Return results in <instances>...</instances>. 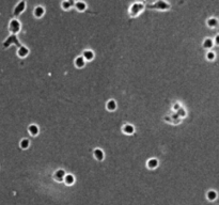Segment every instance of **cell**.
Instances as JSON below:
<instances>
[{
  "label": "cell",
  "mask_w": 219,
  "mask_h": 205,
  "mask_svg": "<svg viewBox=\"0 0 219 205\" xmlns=\"http://www.w3.org/2000/svg\"><path fill=\"white\" fill-rule=\"evenodd\" d=\"M84 64H86V61H84V59L82 58V56L77 57V58L75 59V66L76 67L81 68V67L84 66Z\"/></svg>",
  "instance_id": "obj_20"
},
{
  "label": "cell",
  "mask_w": 219,
  "mask_h": 205,
  "mask_svg": "<svg viewBox=\"0 0 219 205\" xmlns=\"http://www.w3.org/2000/svg\"><path fill=\"white\" fill-rule=\"evenodd\" d=\"M29 55V49L27 48L26 46H20L18 48V50H17V56L19 57V58H25V57H27Z\"/></svg>",
  "instance_id": "obj_9"
},
{
  "label": "cell",
  "mask_w": 219,
  "mask_h": 205,
  "mask_svg": "<svg viewBox=\"0 0 219 205\" xmlns=\"http://www.w3.org/2000/svg\"><path fill=\"white\" fill-rule=\"evenodd\" d=\"M213 46H214V42H213V40L210 39V37L205 39L203 41V48L208 49V50H211V49L213 48Z\"/></svg>",
  "instance_id": "obj_16"
},
{
  "label": "cell",
  "mask_w": 219,
  "mask_h": 205,
  "mask_svg": "<svg viewBox=\"0 0 219 205\" xmlns=\"http://www.w3.org/2000/svg\"><path fill=\"white\" fill-rule=\"evenodd\" d=\"M180 108H181V105H180V103H175V104L173 105V107H172V109H173L175 112L178 111Z\"/></svg>",
  "instance_id": "obj_26"
},
{
  "label": "cell",
  "mask_w": 219,
  "mask_h": 205,
  "mask_svg": "<svg viewBox=\"0 0 219 205\" xmlns=\"http://www.w3.org/2000/svg\"><path fill=\"white\" fill-rule=\"evenodd\" d=\"M25 7H26V2L25 1H20L18 3L16 4V7H14V11H13V15L14 17H17L19 15L22 14L24 11H25Z\"/></svg>",
  "instance_id": "obj_4"
},
{
  "label": "cell",
  "mask_w": 219,
  "mask_h": 205,
  "mask_svg": "<svg viewBox=\"0 0 219 205\" xmlns=\"http://www.w3.org/2000/svg\"><path fill=\"white\" fill-rule=\"evenodd\" d=\"M82 58L84 59V61H91V60L94 58V52L92 50H84L82 55Z\"/></svg>",
  "instance_id": "obj_18"
},
{
  "label": "cell",
  "mask_w": 219,
  "mask_h": 205,
  "mask_svg": "<svg viewBox=\"0 0 219 205\" xmlns=\"http://www.w3.org/2000/svg\"><path fill=\"white\" fill-rule=\"evenodd\" d=\"M93 156H94V158L96 159V160L102 161L103 159H104V157H105V155H104V152H103V150H101V149H95L94 151H93Z\"/></svg>",
  "instance_id": "obj_11"
},
{
  "label": "cell",
  "mask_w": 219,
  "mask_h": 205,
  "mask_svg": "<svg viewBox=\"0 0 219 205\" xmlns=\"http://www.w3.org/2000/svg\"><path fill=\"white\" fill-rule=\"evenodd\" d=\"M165 120H166V122H169V123H172V124L181 123V119L178 118V116L175 112H174L173 114H171L170 116H165Z\"/></svg>",
  "instance_id": "obj_6"
},
{
  "label": "cell",
  "mask_w": 219,
  "mask_h": 205,
  "mask_svg": "<svg viewBox=\"0 0 219 205\" xmlns=\"http://www.w3.org/2000/svg\"><path fill=\"white\" fill-rule=\"evenodd\" d=\"M159 164V161L158 159H156V158H151V159H149L147 162V166L149 169H151V170H154L158 167Z\"/></svg>",
  "instance_id": "obj_10"
},
{
  "label": "cell",
  "mask_w": 219,
  "mask_h": 205,
  "mask_svg": "<svg viewBox=\"0 0 219 205\" xmlns=\"http://www.w3.org/2000/svg\"><path fill=\"white\" fill-rule=\"evenodd\" d=\"M13 44H15V45H17V46H22L20 45V43H19V41H18V39H17V35H14V34H11V35H9L5 40H4V42L2 43V47L3 48H9L11 45H13Z\"/></svg>",
  "instance_id": "obj_3"
},
{
  "label": "cell",
  "mask_w": 219,
  "mask_h": 205,
  "mask_svg": "<svg viewBox=\"0 0 219 205\" xmlns=\"http://www.w3.org/2000/svg\"><path fill=\"white\" fill-rule=\"evenodd\" d=\"M29 145H30V141H29V139H27V138H24L20 140V143H19V146H20V149H23V150H26L29 147Z\"/></svg>",
  "instance_id": "obj_22"
},
{
  "label": "cell",
  "mask_w": 219,
  "mask_h": 205,
  "mask_svg": "<svg viewBox=\"0 0 219 205\" xmlns=\"http://www.w3.org/2000/svg\"><path fill=\"white\" fill-rule=\"evenodd\" d=\"M106 108L108 109L109 111H114L117 109V103L114 99H109L107 101V105H106Z\"/></svg>",
  "instance_id": "obj_19"
},
{
  "label": "cell",
  "mask_w": 219,
  "mask_h": 205,
  "mask_svg": "<svg viewBox=\"0 0 219 205\" xmlns=\"http://www.w3.org/2000/svg\"><path fill=\"white\" fill-rule=\"evenodd\" d=\"M206 24H208V26L210 28H216V27H218L219 25V20L216 17H210V18L206 20Z\"/></svg>",
  "instance_id": "obj_13"
},
{
  "label": "cell",
  "mask_w": 219,
  "mask_h": 205,
  "mask_svg": "<svg viewBox=\"0 0 219 205\" xmlns=\"http://www.w3.org/2000/svg\"><path fill=\"white\" fill-rule=\"evenodd\" d=\"M217 197H218L217 191L213 190V189H212V190H208V193H206V198H208V201H211V202L215 201L216 199H217Z\"/></svg>",
  "instance_id": "obj_14"
},
{
  "label": "cell",
  "mask_w": 219,
  "mask_h": 205,
  "mask_svg": "<svg viewBox=\"0 0 219 205\" xmlns=\"http://www.w3.org/2000/svg\"><path fill=\"white\" fill-rule=\"evenodd\" d=\"M74 4H75L74 1H68V0H66V1H63L61 5H62V7H63L64 10H70Z\"/></svg>",
  "instance_id": "obj_23"
},
{
  "label": "cell",
  "mask_w": 219,
  "mask_h": 205,
  "mask_svg": "<svg viewBox=\"0 0 219 205\" xmlns=\"http://www.w3.org/2000/svg\"><path fill=\"white\" fill-rule=\"evenodd\" d=\"M65 175H66V173H65L64 170L60 169V170H58V171L55 172V175H53V177H55V179H56L57 182H63V181H64Z\"/></svg>",
  "instance_id": "obj_7"
},
{
  "label": "cell",
  "mask_w": 219,
  "mask_h": 205,
  "mask_svg": "<svg viewBox=\"0 0 219 205\" xmlns=\"http://www.w3.org/2000/svg\"><path fill=\"white\" fill-rule=\"evenodd\" d=\"M143 10H144L143 3L136 2V3H134L132 7H129V15H130L132 17H136V16H138Z\"/></svg>",
  "instance_id": "obj_2"
},
{
  "label": "cell",
  "mask_w": 219,
  "mask_h": 205,
  "mask_svg": "<svg viewBox=\"0 0 219 205\" xmlns=\"http://www.w3.org/2000/svg\"><path fill=\"white\" fill-rule=\"evenodd\" d=\"M213 42H214V45H219V34H217L215 37V39L213 40Z\"/></svg>",
  "instance_id": "obj_27"
},
{
  "label": "cell",
  "mask_w": 219,
  "mask_h": 205,
  "mask_svg": "<svg viewBox=\"0 0 219 205\" xmlns=\"http://www.w3.org/2000/svg\"><path fill=\"white\" fill-rule=\"evenodd\" d=\"M175 113L178 114L180 119H183V118H185V116H186V111H185V109L182 108V107H181L180 109H178V110L176 112H175Z\"/></svg>",
  "instance_id": "obj_25"
},
{
  "label": "cell",
  "mask_w": 219,
  "mask_h": 205,
  "mask_svg": "<svg viewBox=\"0 0 219 205\" xmlns=\"http://www.w3.org/2000/svg\"><path fill=\"white\" fill-rule=\"evenodd\" d=\"M152 7H154V9H157V10H162V11H165V10H168V9H170V4L165 2V1H157L155 4L151 5Z\"/></svg>",
  "instance_id": "obj_5"
},
{
  "label": "cell",
  "mask_w": 219,
  "mask_h": 205,
  "mask_svg": "<svg viewBox=\"0 0 219 205\" xmlns=\"http://www.w3.org/2000/svg\"><path fill=\"white\" fill-rule=\"evenodd\" d=\"M216 58V53L213 50H208V52H206V59L208 60V61H213V60H215Z\"/></svg>",
  "instance_id": "obj_24"
},
{
  "label": "cell",
  "mask_w": 219,
  "mask_h": 205,
  "mask_svg": "<svg viewBox=\"0 0 219 205\" xmlns=\"http://www.w3.org/2000/svg\"><path fill=\"white\" fill-rule=\"evenodd\" d=\"M123 133L126 135H132L135 133V127L130 124H126L123 126Z\"/></svg>",
  "instance_id": "obj_17"
},
{
  "label": "cell",
  "mask_w": 219,
  "mask_h": 205,
  "mask_svg": "<svg viewBox=\"0 0 219 205\" xmlns=\"http://www.w3.org/2000/svg\"><path fill=\"white\" fill-rule=\"evenodd\" d=\"M63 182L65 183V185H68V186H72L73 184L75 183V177H74L73 174H66Z\"/></svg>",
  "instance_id": "obj_15"
},
{
  "label": "cell",
  "mask_w": 219,
  "mask_h": 205,
  "mask_svg": "<svg viewBox=\"0 0 219 205\" xmlns=\"http://www.w3.org/2000/svg\"><path fill=\"white\" fill-rule=\"evenodd\" d=\"M33 14L36 18H41L42 16L45 14V10H44V7H40V5H39V7H36L35 9H34Z\"/></svg>",
  "instance_id": "obj_12"
},
{
  "label": "cell",
  "mask_w": 219,
  "mask_h": 205,
  "mask_svg": "<svg viewBox=\"0 0 219 205\" xmlns=\"http://www.w3.org/2000/svg\"><path fill=\"white\" fill-rule=\"evenodd\" d=\"M28 131H29L30 136L34 137V136H38L39 135V133H40V128H39L38 125L31 124V125H29V127H28Z\"/></svg>",
  "instance_id": "obj_8"
},
{
  "label": "cell",
  "mask_w": 219,
  "mask_h": 205,
  "mask_svg": "<svg viewBox=\"0 0 219 205\" xmlns=\"http://www.w3.org/2000/svg\"><path fill=\"white\" fill-rule=\"evenodd\" d=\"M75 7L77 9V11H79V12H83L86 9H87V4L84 3L83 1H77V2H75Z\"/></svg>",
  "instance_id": "obj_21"
},
{
  "label": "cell",
  "mask_w": 219,
  "mask_h": 205,
  "mask_svg": "<svg viewBox=\"0 0 219 205\" xmlns=\"http://www.w3.org/2000/svg\"><path fill=\"white\" fill-rule=\"evenodd\" d=\"M9 31L11 34H16L20 31V22L17 18H12L9 22Z\"/></svg>",
  "instance_id": "obj_1"
}]
</instances>
